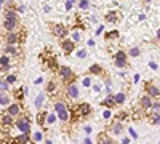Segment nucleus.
Returning <instances> with one entry per match:
<instances>
[{
    "label": "nucleus",
    "instance_id": "nucleus-1",
    "mask_svg": "<svg viewBox=\"0 0 160 144\" xmlns=\"http://www.w3.org/2000/svg\"><path fill=\"white\" fill-rule=\"evenodd\" d=\"M55 111H56L58 117H59L62 122H66V120L69 119V107H68V104H66V102H62V101L56 102L55 104Z\"/></svg>",
    "mask_w": 160,
    "mask_h": 144
},
{
    "label": "nucleus",
    "instance_id": "nucleus-2",
    "mask_svg": "<svg viewBox=\"0 0 160 144\" xmlns=\"http://www.w3.org/2000/svg\"><path fill=\"white\" fill-rule=\"evenodd\" d=\"M53 35L55 37H58V38H66L68 37V34H69V29L66 27L64 24H53Z\"/></svg>",
    "mask_w": 160,
    "mask_h": 144
},
{
    "label": "nucleus",
    "instance_id": "nucleus-3",
    "mask_svg": "<svg viewBox=\"0 0 160 144\" xmlns=\"http://www.w3.org/2000/svg\"><path fill=\"white\" fill-rule=\"evenodd\" d=\"M90 114H91V106H90V104H87V102L80 104V106L75 109V115L78 117V119H82V117H87V115H90Z\"/></svg>",
    "mask_w": 160,
    "mask_h": 144
},
{
    "label": "nucleus",
    "instance_id": "nucleus-4",
    "mask_svg": "<svg viewBox=\"0 0 160 144\" xmlns=\"http://www.w3.org/2000/svg\"><path fill=\"white\" fill-rule=\"evenodd\" d=\"M15 127L19 130L21 133H26V135H28V133L31 132V123H29V120H28V119H19V120L15 123Z\"/></svg>",
    "mask_w": 160,
    "mask_h": 144
},
{
    "label": "nucleus",
    "instance_id": "nucleus-5",
    "mask_svg": "<svg viewBox=\"0 0 160 144\" xmlns=\"http://www.w3.org/2000/svg\"><path fill=\"white\" fill-rule=\"evenodd\" d=\"M61 48H62V51H64L66 55H69V53H72V51H74L75 43L72 40H69V38H61Z\"/></svg>",
    "mask_w": 160,
    "mask_h": 144
},
{
    "label": "nucleus",
    "instance_id": "nucleus-6",
    "mask_svg": "<svg viewBox=\"0 0 160 144\" xmlns=\"http://www.w3.org/2000/svg\"><path fill=\"white\" fill-rule=\"evenodd\" d=\"M7 45H16L19 40H21V35H19V32H16V31H13V32H8L7 34Z\"/></svg>",
    "mask_w": 160,
    "mask_h": 144
},
{
    "label": "nucleus",
    "instance_id": "nucleus-7",
    "mask_svg": "<svg viewBox=\"0 0 160 144\" xmlns=\"http://www.w3.org/2000/svg\"><path fill=\"white\" fill-rule=\"evenodd\" d=\"M59 75L62 80H72L74 78V72L71 67H59Z\"/></svg>",
    "mask_w": 160,
    "mask_h": 144
},
{
    "label": "nucleus",
    "instance_id": "nucleus-8",
    "mask_svg": "<svg viewBox=\"0 0 160 144\" xmlns=\"http://www.w3.org/2000/svg\"><path fill=\"white\" fill-rule=\"evenodd\" d=\"M68 96H69L71 99H77V98H78L77 83H69V85H68Z\"/></svg>",
    "mask_w": 160,
    "mask_h": 144
},
{
    "label": "nucleus",
    "instance_id": "nucleus-9",
    "mask_svg": "<svg viewBox=\"0 0 160 144\" xmlns=\"http://www.w3.org/2000/svg\"><path fill=\"white\" fill-rule=\"evenodd\" d=\"M16 26H18L16 19H5V22H3V27H5L7 32H13L16 29Z\"/></svg>",
    "mask_w": 160,
    "mask_h": 144
},
{
    "label": "nucleus",
    "instance_id": "nucleus-10",
    "mask_svg": "<svg viewBox=\"0 0 160 144\" xmlns=\"http://www.w3.org/2000/svg\"><path fill=\"white\" fill-rule=\"evenodd\" d=\"M118 19H120V15H118L117 11H109V13H106V21H108V22L115 24V22H118Z\"/></svg>",
    "mask_w": 160,
    "mask_h": 144
},
{
    "label": "nucleus",
    "instance_id": "nucleus-11",
    "mask_svg": "<svg viewBox=\"0 0 160 144\" xmlns=\"http://www.w3.org/2000/svg\"><path fill=\"white\" fill-rule=\"evenodd\" d=\"M19 112H21L19 104H10V106H8V111H7V114H8V115H11V117L19 115Z\"/></svg>",
    "mask_w": 160,
    "mask_h": 144
},
{
    "label": "nucleus",
    "instance_id": "nucleus-12",
    "mask_svg": "<svg viewBox=\"0 0 160 144\" xmlns=\"http://www.w3.org/2000/svg\"><path fill=\"white\" fill-rule=\"evenodd\" d=\"M139 104H141V107H142V109L148 111V109H151V106H152V98L146 95V96H142V98H141Z\"/></svg>",
    "mask_w": 160,
    "mask_h": 144
},
{
    "label": "nucleus",
    "instance_id": "nucleus-13",
    "mask_svg": "<svg viewBox=\"0 0 160 144\" xmlns=\"http://www.w3.org/2000/svg\"><path fill=\"white\" fill-rule=\"evenodd\" d=\"M11 98L5 93V91H0V106H10Z\"/></svg>",
    "mask_w": 160,
    "mask_h": 144
},
{
    "label": "nucleus",
    "instance_id": "nucleus-14",
    "mask_svg": "<svg viewBox=\"0 0 160 144\" xmlns=\"http://www.w3.org/2000/svg\"><path fill=\"white\" fill-rule=\"evenodd\" d=\"M146 88H148V96H151V98H158V88H157V85H148V87H146Z\"/></svg>",
    "mask_w": 160,
    "mask_h": 144
},
{
    "label": "nucleus",
    "instance_id": "nucleus-15",
    "mask_svg": "<svg viewBox=\"0 0 160 144\" xmlns=\"http://www.w3.org/2000/svg\"><path fill=\"white\" fill-rule=\"evenodd\" d=\"M5 53L7 55H19V50L16 45H7L5 47Z\"/></svg>",
    "mask_w": 160,
    "mask_h": 144
},
{
    "label": "nucleus",
    "instance_id": "nucleus-16",
    "mask_svg": "<svg viewBox=\"0 0 160 144\" xmlns=\"http://www.w3.org/2000/svg\"><path fill=\"white\" fill-rule=\"evenodd\" d=\"M127 53L123 50H120V51H117V53L114 55V61H127Z\"/></svg>",
    "mask_w": 160,
    "mask_h": 144
},
{
    "label": "nucleus",
    "instance_id": "nucleus-17",
    "mask_svg": "<svg viewBox=\"0 0 160 144\" xmlns=\"http://www.w3.org/2000/svg\"><path fill=\"white\" fill-rule=\"evenodd\" d=\"M2 123H3V127H11L13 125V117L8 115V114H3L2 115Z\"/></svg>",
    "mask_w": 160,
    "mask_h": 144
},
{
    "label": "nucleus",
    "instance_id": "nucleus-18",
    "mask_svg": "<svg viewBox=\"0 0 160 144\" xmlns=\"http://www.w3.org/2000/svg\"><path fill=\"white\" fill-rule=\"evenodd\" d=\"M128 53H130L131 58H138V56L141 55V48H139V47H131Z\"/></svg>",
    "mask_w": 160,
    "mask_h": 144
},
{
    "label": "nucleus",
    "instance_id": "nucleus-19",
    "mask_svg": "<svg viewBox=\"0 0 160 144\" xmlns=\"http://www.w3.org/2000/svg\"><path fill=\"white\" fill-rule=\"evenodd\" d=\"M5 19H16L18 21V15L15 10H7L5 11Z\"/></svg>",
    "mask_w": 160,
    "mask_h": 144
},
{
    "label": "nucleus",
    "instance_id": "nucleus-20",
    "mask_svg": "<svg viewBox=\"0 0 160 144\" xmlns=\"http://www.w3.org/2000/svg\"><path fill=\"white\" fill-rule=\"evenodd\" d=\"M90 72L95 74V75H98V74L102 72V67L99 66V64H93V66H90Z\"/></svg>",
    "mask_w": 160,
    "mask_h": 144
},
{
    "label": "nucleus",
    "instance_id": "nucleus-21",
    "mask_svg": "<svg viewBox=\"0 0 160 144\" xmlns=\"http://www.w3.org/2000/svg\"><path fill=\"white\" fill-rule=\"evenodd\" d=\"M56 122V115L55 114H47V119H45V125H53Z\"/></svg>",
    "mask_w": 160,
    "mask_h": 144
},
{
    "label": "nucleus",
    "instance_id": "nucleus-22",
    "mask_svg": "<svg viewBox=\"0 0 160 144\" xmlns=\"http://www.w3.org/2000/svg\"><path fill=\"white\" fill-rule=\"evenodd\" d=\"M99 144H114V139L111 138H106V135H99Z\"/></svg>",
    "mask_w": 160,
    "mask_h": 144
},
{
    "label": "nucleus",
    "instance_id": "nucleus-23",
    "mask_svg": "<svg viewBox=\"0 0 160 144\" xmlns=\"http://www.w3.org/2000/svg\"><path fill=\"white\" fill-rule=\"evenodd\" d=\"M45 119H47V112L42 111V112H40V115H37V122H38V125H45Z\"/></svg>",
    "mask_w": 160,
    "mask_h": 144
},
{
    "label": "nucleus",
    "instance_id": "nucleus-24",
    "mask_svg": "<svg viewBox=\"0 0 160 144\" xmlns=\"http://www.w3.org/2000/svg\"><path fill=\"white\" fill-rule=\"evenodd\" d=\"M114 101H115V104H122V102H125V95H123V93H117V95L114 96Z\"/></svg>",
    "mask_w": 160,
    "mask_h": 144
},
{
    "label": "nucleus",
    "instance_id": "nucleus-25",
    "mask_svg": "<svg viewBox=\"0 0 160 144\" xmlns=\"http://www.w3.org/2000/svg\"><path fill=\"white\" fill-rule=\"evenodd\" d=\"M0 66H10V56L8 55L0 56Z\"/></svg>",
    "mask_w": 160,
    "mask_h": 144
},
{
    "label": "nucleus",
    "instance_id": "nucleus-26",
    "mask_svg": "<svg viewBox=\"0 0 160 144\" xmlns=\"http://www.w3.org/2000/svg\"><path fill=\"white\" fill-rule=\"evenodd\" d=\"M102 104H104V106H109V107H112L114 104H115V101H114V96H109L108 99H104V101H102Z\"/></svg>",
    "mask_w": 160,
    "mask_h": 144
},
{
    "label": "nucleus",
    "instance_id": "nucleus-27",
    "mask_svg": "<svg viewBox=\"0 0 160 144\" xmlns=\"http://www.w3.org/2000/svg\"><path fill=\"white\" fill-rule=\"evenodd\" d=\"M106 38H108V40H111V38H118V31L108 32V34H106Z\"/></svg>",
    "mask_w": 160,
    "mask_h": 144
},
{
    "label": "nucleus",
    "instance_id": "nucleus-28",
    "mask_svg": "<svg viewBox=\"0 0 160 144\" xmlns=\"http://www.w3.org/2000/svg\"><path fill=\"white\" fill-rule=\"evenodd\" d=\"M112 130H114V133H115V135H120V133L123 132V127H122V123H115Z\"/></svg>",
    "mask_w": 160,
    "mask_h": 144
},
{
    "label": "nucleus",
    "instance_id": "nucleus-29",
    "mask_svg": "<svg viewBox=\"0 0 160 144\" xmlns=\"http://www.w3.org/2000/svg\"><path fill=\"white\" fill-rule=\"evenodd\" d=\"M47 91H48V93H55V91H56V83L55 82H50L47 85Z\"/></svg>",
    "mask_w": 160,
    "mask_h": 144
},
{
    "label": "nucleus",
    "instance_id": "nucleus-30",
    "mask_svg": "<svg viewBox=\"0 0 160 144\" xmlns=\"http://www.w3.org/2000/svg\"><path fill=\"white\" fill-rule=\"evenodd\" d=\"M43 98H45L43 93H42V95H38V96L35 98V106H37V107H40V106L43 104Z\"/></svg>",
    "mask_w": 160,
    "mask_h": 144
},
{
    "label": "nucleus",
    "instance_id": "nucleus-31",
    "mask_svg": "<svg viewBox=\"0 0 160 144\" xmlns=\"http://www.w3.org/2000/svg\"><path fill=\"white\" fill-rule=\"evenodd\" d=\"M15 82H16V75H15V74H10V75L7 77V80H5V83H8V85L15 83Z\"/></svg>",
    "mask_w": 160,
    "mask_h": 144
},
{
    "label": "nucleus",
    "instance_id": "nucleus-32",
    "mask_svg": "<svg viewBox=\"0 0 160 144\" xmlns=\"http://www.w3.org/2000/svg\"><path fill=\"white\" fill-rule=\"evenodd\" d=\"M80 38H82L80 32H78V31H74V32H72V42L75 43V42H78V40H80Z\"/></svg>",
    "mask_w": 160,
    "mask_h": 144
},
{
    "label": "nucleus",
    "instance_id": "nucleus-33",
    "mask_svg": "<svg viewBox=\"0 0 160 144\" xmlns=\"http://www.w3.org/2000/svg\"><path fill=\"white\" fill-rule=\"evenodd\" d=\"M78 7L82 8V10H88V7H90V2H88V0H80Z\"/></svg>",
    "mask_w": 160,
    "mask_h": 144
},
{
    "label": "nucleus",
    "instance_id": "nucleus-34",
    "mask_svg": "<svg viewBox=\"0 0 160 144\" xmlns=\"http://www.w3.org/2000/svg\"><path fill=\"white\" fill-rule=\"evenodd\" d=\"M114 62H115V66H117V67H120V69L127 67V64H128V61H114Z\"/></svg>",
    "mask_w": 160,
    "mask_h": 144
},
{
    "label": "nucleus",
    "instance_id": "nucleus-35",
    "mask_svg": "<svg viewBox=\"0 0 160 144\" xmlns=\"http://www.w3.org/2000/svg\"><path fill=\"white\" fill-rule=\"evenodd\" d=\"M8 90V83H5L2 78H0V91H7Z\"/></svg>",
    "mask_w": 160,
    "mask_h": 144
},
{
    "label": "nucleus",
    "instance_id": "nucleus-36",
    "mask_svg": "<svg viewBox=\"0 0 160 144\" xmlns=\"http://www.w3.org/2000/svg\"><path fill=\"white\" fill-rule=\"evenodd\" d=\"M82 83H83V87H87V88H88V87H91V80H90V77H85Z\"/></svg>",
    "mask_w": 160,
    "mask_h": 144
},
{
    "label": "nucleus",
    "instance_id": "nucleus-37",
    "mask_svg": "<svg viewBox=\"0 0 160 144\" xmlns=\"http://www.w3.org/2000/svg\"><path fill=\"white\" fill-rule=\"evenodd\" d=\"M42 138H43V135L40 133V132H37V133L34 135V141H42Z\"/></svg>",
    "mask_w": 160,
    "mask_h": 144
},
{
    "label": "nucleus",
    "instance_id": "nucleus-38",
    "mask_svg": "<svg viewBox=\"0 0 160 144\" xmlns=\"http://www.w3.org/2000/svg\"><path fill=\"white\" fill-rule=\"evenodd\" d=\"M77 56H78V58H85V56H87V51H85V50H78V51H77Z\"/></svg>",
    "mask_w": 160,
    "mask_h": 144
},
{
    "label": "nucleus",
    "instance_id": "nucleus-39",
    "mask_svg": "<svg viewBox=\"0 0 160 144\" xmlns=\"http://www.w3.org/2000/svg\"><path fill=\"white\" fill-rule=\"evenodd\" d=\"M64 7H66V8H64L66 11H69V10H72V2H66V3H64Z\"/></svg>",
    "mask_w": 160,
    "mask_h": 144
},
{
    "label": "nucleus",
    "instance_id": "nucleus-40",
    "mask_svg": "<svg viewBox=\"0 0 160 144\" xmlns=\"http://www.w3.org/2000/svg\"><path fill=\"white\" fill-rule=\"evenodd\" d=\"M152 125H158V114H155V117H154V119H152Z\"/></svg>",
    "mask_w": 160,
    "mask_h": 144
},
{
    "label": "nucleus",
    "instance_id": "nucleus-41",
    "mask_svg": "<svg viewBox=\"0 0 160 144\" xmlns=\"http://www.w3.org/2000/svg\"><path fill=\"white\" fill-rule=\"evenodd\" d=\"M130 135H131L133 138H138V135H136V132H135V130H133V128H130Z\"/></svg>",
    "mask_w": 160,
    "mask_h": 144
},
{
    "label": "nucleus",
    "instance_id": "nucleus-42",
    "mask_svg": "<svg viewBox=\"0 0 160 144\" xmlns=\"http://www.w3.org/2000/svg\"><path fill=\"white\" fill-rule=\"evenodd\" d=\"M149 66H151V67H152V69H154V71H157V67H158V66H157V64H155V62H154V61H152V62H151V64H149Z\"/></svg>",
    "mask_w": 160,
    "mask_h": 144
},
{
    "label": "nucleus",
    "instance_id": "nucleus-43",
    "mask_svg": "<svg viewBox=\"0 0 160 144\" xmlns=\"http://www.w3.org/2000/svg\"><path fill=\"white\" fill-rule=\"evenodd\" d=\"M18 11H19V13H24V11H26V7H24V5L18 7Z\"/></svg>",
    "mask_w": 160,
    "mask_h": 144
},
{
    "label": "nucleus",
    "instance_id": "nucleus-44",
    "mask_svg": "<svg viewBox=\"0 0 160 144\" xmlns=\"http://www.w3.org/2000/svg\"><path fill=\"white\" fill-rule=\"evenodd\" d=\"M102 115H104V119H109V117H111V112H109V111H106Z\"/></svg>",
    "mask_w": 160,
    "mask_h": 144
},
{
    "label": "nucleus",
    "instance_id": "nucleus-45",
    "mask_svg": "<svg viewBox=\"0 0 160 144\" xmlns=\"http://www.w3.org/2000/svg\"><path fill=\"white\" fill-rule=\"evenodd\" d=\"M102 31H104V27H102V26H99L98 31H96V34H98V35H101V32H102Z\"/></svg>",
    "mask_w": 160,
    "mask_h": 144
},
{
    "label": "nucleus",
    "instance_id": "nucleus-46",
    "mask_svg": "<svg viewBox=\"0 0 160 144\" xmlns=\"http://www.w3.org/2000/svg\"><path fill=\"white\" fill-rule=\"evenodd\" d=\"M88 47H95V40H91V38H90V40H88Z\"/></svg>",
    "mask_w": 160,
    "mask_h": 144
},
{
    "label": "nucleus",
    "instance_id": "nucleus-47",
    "mask_svg": "<svg viewBox=\"0 0 160 144\" xmlns=\"http://www.w3.org/2000/svg\"><path fill=\"white\" fill-rule=\"evenodd\" d=\"M83 144H91V139H90V138H85V141H83Z\"/></svg>",
    "mask_w": 160,
    "mask_h": 144
},
{
    "label": "nucleus",
    "instance_id": "nucleus-48",
    "mask_svg": "<svg viewBox=\"0 0 160 144\" xmlns=\"http://www.w3.org/2000/svg\"><path fill=\"white\" fill-rule=\"evenodd\" d=\"M122 144H130V139H128V138H123V141H122Z\"/></svg>",
    "mask_w": 160,
    "mask_h": 144
},
{
    "label": "nucleus",
    "instance_id": "nucleus-49",
    "mask_svg": "<svg viewBox=\"0 0 160 144\" xmlns=\"http://www.w3.org/2000/svg\"><path fill=\"white\" fill-rule=\"evenodd\" d=\"M38 83H42V77H38L37 80H35V85H38Z\"/></svg>",
    "mask_w": 160,
    "mask_h": 144
},
{
    "label": "nucleus",
    "instance_id": "nucleus-50",
    "mask_svg": "<svg viewBox=\"0 0 160 144\" xmlns=\"http://www.w3.org/2000/svg\"><path fill=\"white\" fill-rule=\"evenodd\" d=\"M85 132L87 133H91V127H85Z\"/></svg>",
    "mask_w": 160,
    "mask_h": 144
},
{
    "label": "nucleus",
    "instance_id": "nucleus-51",
    "mask_svg": "<svg viewBox=\"0 0 160 144\" xmlns=\"http://www.w3.org/2000/svg\"><path fill=\"white\" fill-rule=\"evenodd\" d=\"M43 10H45V11H47V13H48V11H50V10H51V8H50V7H48V5H45V7H43Z\"/></svg>",
    "mask_w": 160,
    "mask_h": 144
},
{
    "label": "nucleus",
    "instance_id": "nucleus-52",
    "mask_svg": "<svg viewBox=\"0 0 160 144\" xmlns=\"http://www.w3.org/2000/svg\"><path fill=\"white\" fill-rule=\"evenodd\" d=\"M5 2H7V0H0V5H3Z\"/></svg>",
    "mask_w": 160,
    "mask_h": 144
},
{
    "label": "nucleus",
    "instance_id": "nucleus-53",
    "mask_svg": "<svg viewBox=\"0 0 160 144\" xmlns=\"http://www.w3.org/2000/svg\"><path fill=\"white\" fill-rule=\"evenodd\" d=\"M45 144H51V141H47V142H45Z\"/></svg>",
    "mask_w": 160,
    "mask_h": 144
},
{
    "label": "nucleus",
    "instance_id": "nucleus-54",
    "mask_svg": "<svg viewBox=\"0 0 160 144\" xmlns=\"http://www.w3.org/2000/svg\"><path fill=\"white\" fill-rule=\"evenodd\" d=\"M0 10H2V5H0Z\"/></svg>",
    "mask_w": 160,
    "mask_h": 144
}]
</instances>
